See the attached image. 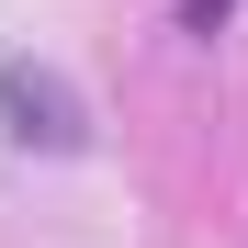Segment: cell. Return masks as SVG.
<instances>
[{
    "label": "cell",
    "instance_id": "1",
    "mask_svg": "<svg viewBox=\"0 0 248 248\" xmlns=\"http://www.w3.org/2000/svg\"><path fill=\"white\" fill-rule=\"evenodd\" d=\"M0 113H12V136H23V147H46V158L91 147V113H79V91H68L57 68H34V57H12V68H0Z\"/></svg>",
    "mask_w": 248,
    "mask_h": 248
}]
</instances>
